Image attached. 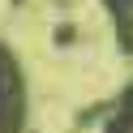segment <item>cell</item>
Instances as JSON below:
<instances>
[{"label": "cell", "mask_w": 133, "mask_h": 133, "mask_svg": "<svg viewBox=\"0 0 133 133\" xmlns=\"http://www.w3.org/2000/svg\"><path fill=\"white\" fill-rule=\"evenodd\" d=\"M22 112H26V95H22V73L9 60V52L0 47V133H17Z\"/></svg>", "instance_id": "1"}]
</instances>
